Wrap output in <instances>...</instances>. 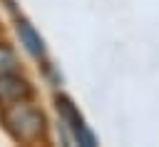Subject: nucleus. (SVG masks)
Wrapping results in <instances>:
<instances>
[{
	"instance_id": "nucleus-3",
	"label": "nucleus",
	"mask_w": 159,
	"mask_h": 147,
	"mask_svg": "<svg viewBox=\"0 0 159 147\" xmlns=\"http://www.w3.org/2000/svg\"><path fill=\"white\" fill-rule=\"evenodd\" d=\"M32 87L25 77H20L17 72L10 75H0V105H10V102H20V100H30Z\"/></svg>"
},
{
	"instance_id": "nucleus-4",
	"label": "nucleus",
	"mask_w": 159,
	"mask_h": 147,
	"mask_svg": "<svg viewBox=\"0 0 159 147\" xmlns=\"http://www.w3.org/2000/svg\"><path fill=\"white\" fill-rule=\"evenodd\" d=\"M15 30H17L20 42L27 47V52H30V55H35V57H45V45H42V37L35 32V27H32L27 20H17Z\"/></svg>"
},
{
	"instance_id": "nucleus-1",
	"label": "nucleus",
	"mask_w": 159,
	"mask_h": 147,
	"mask_svg": "<svg viewBox=\"0 0 159 147\" xmlns=\"http://www.w3.org/2000/svg\"><path fill=\"white\" fill-rule=\"evenodd\" d=\"M0 117H2V125H5L7 135L15 142L35 145L45 137V115L37 107H32L27 100L5 105Z\"/></svg>"
},
{
	"instance_id": "nucleus-5",
	"label": "nucleus",
	"mask_w": 159,
	"mask_h": 147,
	"mask_svg": "<svg viewBox=\"0 0 159 147\" xmlns=\"http://www.w3.org/2000/svg\"><path fill=\"white\" fill-rule=\"evenodd\" d=\"M20 62H17V55L7 47V45H0V75H10V72H17Z\"/></svg>"
},
{
	"instance_id": "nucleus-2",
	"label": "nucleus",
	"mask_w": 159,
	"mask_h": 147,
	"mask_svg": "<svg viewBox=\"0 0 159 147\" xmlns=\"http://www.w3.org/2000/svg\"><path fill=\"white\" fill-rule=\"evenodd\" d=\"M57 112H60V117H62V122L67 125V130L72 132V137H75V142H80V145H84V147H94L97 145V140H94V135L89 132V127L84 125V120H82V115L77 112V107L72 105V100L70 97H65V95H57Z\"/></svg>"
}]
</instances>
